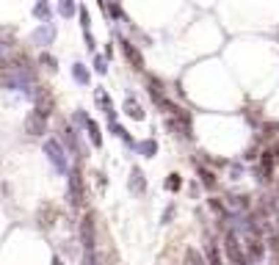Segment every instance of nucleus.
I'll list each match as a JSON object with an SVG mask.
<instances>
[{
  "instance_id": "nucleus-1",
  "label": "nucleus",
  "mask_w": 279,
  "mask_h": 265,
  "mask_svg": "<svg viewBox=\"0 0 279 265\" xmlns=\"http://www.w3.org/2000/svg\"><path fill=\"white\" fill-rule=\"evenodd\" d=\"M44 155H47V160H50V166L56 168V174L66 177V172H69V158H66L64 141L47 138V141H44Z\"/></svg>"
},
{
  "instance_id": "nucleus-2",
  "label": "nucleus",
  "mask_w": 279,
  "mask_h": 265,
  "mask_svg": "<svg viewBox=\"0 0 279 265\" xmlns=\"http://www.w3.org/2000/svg\"><path fill=\"white\" fill-rule=\"evenodd\" d=\"M56 36H58V28L53 22H42L39 28L31 31V42L36 47H50L53 42H56Z\"/></svg>"
},
{
  "instance_id": "nucleus-3",
  "label": "nucleus",
  "mask_w": 279,
  "mask_h": 265,
  "mask_svg": "<svg viewBox=\"0 0 279 265\" xmlns=\"http://www.w3.org/2000/svg\"><path fill=\"white\" fill-rule=\"evenodd\" d=\"M66 177H69V202L75 207L83 205L86 194H83V180H80V172H75V168H69L66 172Z\"/></svg>"
},
{
  "instance_id": "nucleus-4",
  "label": "nucleus",
  "mask_w": 279,
  "mask_h": 265,
  "mask_svg": "<svg viewBox=\"0 0 279 265\" xmlns=\"http://www.w3.org/2000/svg\"><path fill=\"white\" fill-rule=\"evenodd\" d=\"M25 133L31 135V138H42L47 133V116H42L39 111H33L28 119H25Z\"/></svg>"
},
{
  "instance_id": "nucleus-5",
  "label": "nucleus",
  "mask_w": 279,
  "mask_h": 265,
  "mask_svg": "<svg viewBox=\"0 0 279 265\" xmlns=\"http://www.w3.org/2000/svg\"><path fill=\"white\" fill-rule=\"evenodd\" d=\"M119 47H122V56L127 58V64H130L135 72H144V58H141L138 47H135V44H130L127 39H122V42H119Z\"/></svg>"
},
{
  "instance_id": "nucleus-6",
  "label": "nucleus",
  "mask_w": 279,
  "mask_h": 265,
  "mask_svg": "<svg viewBox=\"0 0 279 265\" xmlns=\"http://www.w3.org/2000/svg\"><path fill=\"white\" fill-rule=\"evenodd\" d=\"M80 240H83L86 251H91L94 243H97V235H94V213H86V219L80 221Z\"/></svg>"
},
{
  "instance_id": "nucleus-7",
  "label": "nucleus",
  "mask_w": 279,
  "mask_h": 265,
  "mask_svg": "<svg viewBox=\"0 0 279 265\" xmlns=\"http://www.w3.org/2000/svg\"><path fill=\"white\" fill-rule=\"evenodd\" d=\"M94 100H97V108H103V113L108 116V122H113V119H117V108H113L111 97H108L103 88H97V91H94Z\"/></svg>"
},
{
  "instance_id": "nucleus-8",
  "label": "nucleus",
  "mask_w": 279,
  "mask_h": 265,
  "mask_svg": "<svg viewBox=\"0 0 279 265\" xmlns=\"http://www.w3.org/2000/svg\"><path fill=\"white\" fill-rule=\"evenodd\" d=\"M130 191L135 196H144L147 194V177H144V172H141L138 166H133V172H130Z\"/></svg>"
},
{
  "instance_id": "nucleus-9",
  "label": "nucleus",
  "mask_w": 279,
  "mask_h": 265,
  "mask_svg": "<svg viewBox=\"0 0 279 265\" xmlns=\"http://www.w3.org/2000/svg\"><path fill=\"white\" fill-rule=\"evenodd\" d=\"M224 246H227V257H229V260H235V262H246V254H243V251L238 249V232H229V235H227V243H224Z\"/></svg>"
},
{
  "instance_id": "nucleus-10",
  "label": "nucleus",
  "mask_w": 279,
  "mask_h": 265,
  "mask_svg": "<svg viewBox=\"0 0 279 265\" xmlns=\"http://www.w3.org/2000/svg\"><path fill=\"white\" fill-rule=\"evenodd\" d=\"M125 113L135 122H144V108H141V103L135 97H127L125 100Z\"/></svg>"
},
{
  "instance_id": "nucleus-11",
  "label": "nucleus",
  "mask_w": 279,
  "mask_h": 265,
  "mask_svg": "<svg viewBox=\"0 0 279 265\" xmlns=\"http://www.w3.org/2000/svg\"><path fill=\"white\" fill-rule=\"evenodd\" d=\"M72 80L78 86H88V83H91V75H88V69L80 64V61H75V64H72Z\"/></svg>"
},
{
  "instance_id": "nucleus-12",
  "label": "nucleus",
  "mask_w": 279,
  "mask_h": 265,
  "mask_svg": "<svg viewBox=\"0 0 279 265\" xmlns=\"http://www.w3.org/2000/svg\"><path fill=\"white\" fill-rule=\"evenodd\" d=\"M83 130L88 133V141H91V147H103V130H100V125H97V122H91V119H88Z\"/></svg>"
},
{
  "instance_id": "nucleus-13",
  "label": "nucleus",
  "mask_w": 279,
  "mask_h": 265,
  "mask_svg": "<svg viewBox=\"0 0 279 265\" xmlns=\"http://www.w3.org/2000/svg\"><path fill=\"white\" fill-rule=\"evenodd\" d=\"M135 149H138V155H144V158H155L158 155V141L155 138H144L135 144Z\"/></svg>"
},
{
  "instance_id": "nucleus-14",
  "label": "nucleus",
  "mask_w": 279,
  "mask_h": 265,
  "mask_svg": "<svg viewBox=\"0 0 279 265\" xmlns=\"http://www.w3.org/2000/svg\"><path fill=\"white\" fill-rule=\"evenodd\" d=\"M50 17H53V11H50V6H47V0H39V3L33 6V19H39V22H50Z\"/></svg>"
},
{
  "instance_id": "nucleus-15",
  "label": "nucleus",
  "mask_w": 279,
  "mask_h": 265,
  "mask_svg": "<svg viewBox=\"0 0 279 265\" xmlns=\"http://www.w3.org/2000/svg\"><path fill=\"white\" fill-rule=\"evenodd\" d=\"M58 14L64 19H72L78 14V3H75V0H58Z\"/></svg>"
},
{
  "instance_id": "nucleus-16",
  "label": "nucleus",
  "mask_w": 279,
  "mask_h": 265,
  "mask_svg": "<svg viewBox=\"0 0 279 265\" xmlns=\"http://www.w3.org/2000/svg\"><path fill=\"white\" fill-rule=\"evenodd\" d=\"M86 122H88V113L83 111V108H78V111L72 113V127H78V130H83V127H86Z\"/></svg>"
},
{
  "instance_id": "nucleus-17",
  "label": "nucleus",
  "mask_w": 279,
  "mask_h": 265,
  "mask_svg": "<svg viewBox=\"0 0 279 265\" xmlns=\"http://www.w3.org/2000/svg\"><path fill=\"white\" fill-rule=\"evenodd\" d=\"M108 14H111L113 19H122V22H127L125 11H122V6L117 3V0H108Z\"/></svg>"
},
{
  "instance_id": "nucleus-18",
  "label": "nucleus",
  "mask_w": 279,
  "mask_h": 265,
  "mask_svg": "<svg viewBox=\"0 0 279 265\" xmlns=\"http://www.w3.org/2000/svg\"><path fill=\"white\" fill-rule=\"evenodd\" d=\"M199 180H202V185H205V188H216V174L207 172L205 166H199Z\"/></svg>"
},
{
  "instance_id": "nucleus-19",
  "label": "nucleus",
  "mask_w": 279,
  "mask_h": 265,
  "mask_svg": "<svg viewBox=\"0 0 279 265\" xmlns=\"http://www.w3.org/2000/svg\"><path fill=\"white\" fill-rule=\"evenodd\" d=\"M180 185H182L180 174H169V177H166V182H163V188H166V191H172V194L180 191Z\"/></svg>"
},
{
  "instance_id": "nucleus-20",
  "label": "nucleus",
  "mask_w": 279,
  "mask_h": 265,
  "mask_svg": "<svg viewBox=\"0 0 279 265\" xmlns=\"http://www.w3.org/2000/svg\"><path fill=\"white\" fill-rule=\"evenodd\" d=\"M94 72H97L100 75V78H103V75H108V58L105 56H100V53H97V56H94Z\"/></svg>"
},
{
  "instance_id": "nucleus-21",
  "label": "nucleus",
  "mask_w": 279,
  "mask_h": 265,
  "mask_svg": "<svg viewBox=\"0 0 279 265\" xmlns=\"http://www.w3.org/2000/svg\"><path fill=\"white\" fill-rule=\"evenodd\" d=\"M246 260H263V246L257 240H251L249 243V254H246Z\"/></svg>"
},
{
  "instance_id": "nucleus-22",
  "label": "nucleus",
  "mask_w": 279,
  "mask_h": 265,
  "mask_svg": "<svg viewBox=\"0 0 279 265\" xmlns=\"http://www.w3.org/2000/svg\"><path fill=\"white\" fill-rule=\"evenodd\" d=\"M39 64H44L47 69H58V61L50 56V53H39Z\"/></svg>"
},
{
  "instance_id": "nucleus-23",
  "label": "nucleus",
  "mask_w": 279,
  "mask_h": 265,
  "mask_svg": "<svg viewBox=\"0 0 279 265\" xmlns=\"http://www.w3.org/2000/svg\"><path fill=\"white\" fill-rule=\"evenodd\" d=\"M78 14H80V28H83V31H88V28H91V19H88V11L83 9V6H80V9H78Z\"/></svg>"
},
{
  "instance_id": "nucleus-24",
  "label": "nucleus",
  "mask_w": 279,
  "mask_h": 265,
  "mask_svg": "<svg viewBox=\"0 0 279 265\" xmlns=\"http://www.w3.org/2000/svg\"><path fill=\"white\" fill-rule=\"evenodd\" d=\"M174 219V205H169V210H163V224H169Z\"/></svg>"
},
{
  "instance_id": "nucleus-25",
  "label": "nucleus",
  "mask_w": 279,
  "mask_h": 265,
  "mask_svg": "<svg viewBox=\"0 0 279 265\" xmlns=\"http://www.w3.org/2000/svg\"><path fill=\"white\" fill-rule=\"evenodd\" d=\"M83 33H86V47H88V50L94 53V47H97V44H94V36H91V31H83Z\"/></svg>"
},
{
  "instance_id": "nucleus-26",
  "label": "nucleus",
  "mask_w": 279,
  "mask_h": 265,
  "mask_svg": "<svg viewBox=\"0 0 279 265\" xmlns=\"http://www.w3.org/2000/svg\"><path fill=\"white\" fill-rule=\"evenodd\" d=\"M229 174H232V180H241L243 168H241V166H232V168H229Z\"/></svg>"
},
{
  "instance_id": "nucleus-27",
  "label": "nucleus",
  "mask_w": 279,
  "mask_h": 265,
  "mask_svg": "<svg viewBox=\"0 0 279 265\" xmlns=\"http://www.w3.org/2000/svg\"><path fill=\"white\" fill-rule=\"evenodd\" d=\"M185 260H194V262H199V260H202V257H199V254H196V251H188V254H185Z\"/></svg>"
}]
</instances>
